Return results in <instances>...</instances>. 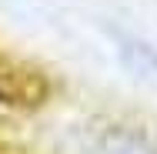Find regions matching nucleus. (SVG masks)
<instances>
[{"label": "nucleus", "mask_w": 157, "mask_h": 154, "mask_svg": "<svg viewBox=\"0 0 157 154\" xmlns=\"http://www.w3.org/2000/svg\"><path fill=\"white\" fill-rule=\"evenodd\" d=\"M97 154H151V148L144 141L130 137V134H114L97 148Z\"/></svg>", "instance_id": "obj_1"}]
</instances>
